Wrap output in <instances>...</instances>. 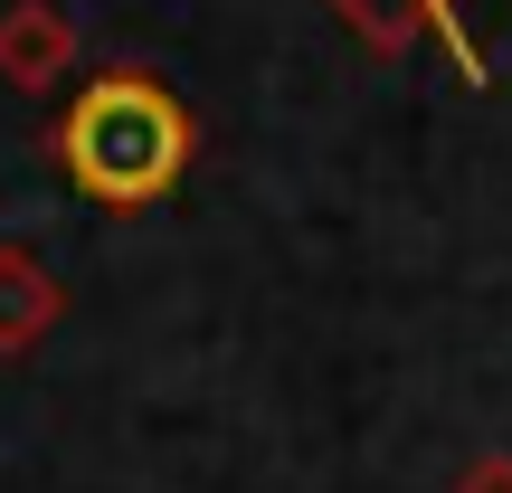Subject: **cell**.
<instances>
[{"label":"cell","mask_w":512,"mask_h":493,"mask_svg":"<svg viewBox=\"0 0 512 493\" xmlns=\"http://www.w3.org/2000/svg\"><path fill=\"white\" fill-rule=\"evenodd\" d=\"M181 162H190V124L171 114V95L133 86V76L95 86L86 105L67 114V171L95 200H152Z\"/></svg>","instance_id":"cell-1"}]
</instances>
